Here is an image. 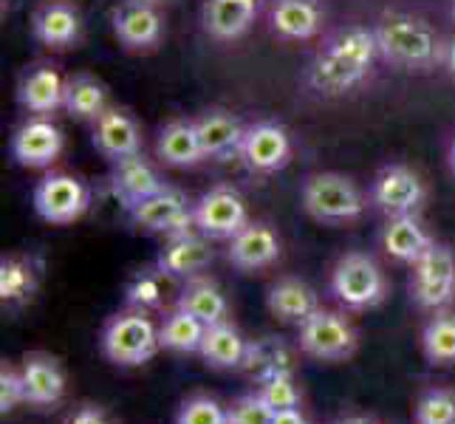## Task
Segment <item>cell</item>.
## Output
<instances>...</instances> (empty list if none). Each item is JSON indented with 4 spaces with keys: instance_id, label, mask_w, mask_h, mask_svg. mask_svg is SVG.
Here are the masks:
<instances>
[{
    "instance_id": "cell-1",
    "label": "cell",
    "mask_w": 455,
    "mask_h": 424,
    "mask_svg": "<svg viewBox=\"0 0 455 424\" xmlns=\"http://www.w3.org/2000/svg\"><path fill=\"white\" fill-rule=\"evenodd\" d=\"M376 57H379V43H376L373 28L368 26L337 28L308 62L306 83L311 91L323 93V97H339V93L365 83Z\"/></svg>"
},
{
    "instance_id": "cell-2",
    "label": "cell",
    "mask_w": 455,
    "mask_h": 424,
    "mask_svg": "<svg viewBox=\"0 0 455 424\" xmlns=\"http://www.w3.org/2000/svg\"><path fill=\"white\" fill-rule=\"evenodd\" d=\"M376 43H379V57L394 62V66L411 71H427L438 62L447 60V45L435 35L433 26L416 14L407 12H387L373 26Z\"/></svg>"
},
{
    "instance_id": "cell-3",
    "label": "cell",
    "mask_w": 455,
    "mask_h": 424,
    "mask_svg": "<svg viewBox=\"0 0 455 424\" xmlns=\"http://www.w3.org/2000/svg\"><path fill=\"white\" fill-rule=\"evenodd\" d=\"M303 210L317 224H351L359 221L368 210L371 196L359 190V184L342 172H311L300 190Z\"/></svg>"
},
{
    "instance_id": "cell-4",
    "label": "cell",
    "mask_w": 455,
    "mask_h": 424,
    "mask_svg": "<svg viewBox=\"0 0 455 424\" xmlns=\"http://www.w3.org/2000/svg\"><path fill=\"white\" fill-rule=\"evenodd\" d=\"M100 348L108 363L119 368H139L162 351L159 328L148 311L124 308L105 323Z\"/></svg>"
},
{
    "instance_id": "cell-5",
    "label": "cell",
    "mask_w": 455,
    "mask_h": 424,
    "mask_svg": "<svg viewBox=\"0 0 455 424\" xmlns=\"http://www.w3.org/2000/svg\"><path fill=\"white\" fill-rule=\"evenodd\" d=\"M387 277L382 266L365 252H345L331 269V294L348 311H368L387 300Z\"/></svg>"
},
{
    "instance_id": "cell-6",
    "label": "cell",
    "mask_w": 455,
    "mask_h": 424,
    "mask_svg": "<svg viewBox=\"0 0 455 424\" xmlns=\"http://www.w3.org/2000/svg\"><path fill=\"white\" fill-rule=\"evenodd\" d=\"M297 345L317 363H348L359 351V334L345 314L320 308L297 325Z\"/></svg>"
},
{
    "instance_id": "cell-7",
    "label": "cell",
    "mask_w": 455,
    "mask_h": 424,
    "mask_svg": "<svg viewBox=\"0 0 455 424\" xmlns=\"http://www.w3.org/2000/svg\"><path fill=\"white\" fill-rule=\"evenodd\" d=\"M35 212L45 224L68 227L88 212L91 207V190L80 176L71 172H49L35 187Z\"/></svg>"
},
{
    "instance_id": "cell-8",
    "label": "cell",
    "mask_w": 455,
    "mask_h": 424,
    "mask_svg": "<svg viewBox=\"0 0 455 424\" xmlns=\"http://www.w3.org/2000/svg\"><path fill=\"white\" fill-rule=\"evenodd\" d=\"M411 297L427 311H442L455 300V255L447 244H433L413 263Z\"/></svg>"
},
{
    "instance_id": "cell-9",
    "label": "cell",
    "mask_w": 455,
    "mask_h": 424,
    "mask_svg": "<svg viewBox=\"0 0 455 424\" xmlns=\"http://www.w3.org/2000/svg\"><path fill=\"white\" fill-rule=\"evenodd\" d=\"M196 229L210 241H232L246 224L249 210L243 196L229 184H215L193 204Z\"/></svg>"
},
{
    "instance_id": "cell-10",
    "label": "cell",
    "mask_w": 455,
    "mask_h": 424,
    "mask_svg": "<svg viewBox=\"0 0 455 424\" xmlns=\"http://www.w3.org/2000/svg\"><path fill=\"white\" fill-rule=\"evenodd\" d=\"M427 201V187L416 170L404 164H387L376 172L371 184V204L387 218L416 215Z\"/></svg>"
},
{
    "instance_id": "cell-11",
    "label": "cell",
    "mask_w": 455,
    "mask_h": 424,
    "mask_svg": "<svg viewBox=\"0 0 455 424\" xmlns=\"http://www.w3.org/2000/svg\"><path fill=\"white\" fill-rule=\"evenodd\" d=\"M131 221L145 229L164 235V238H176V235L193 232L196 229V215H193V204L179 187H164L148 201H142L139 207L131 210Z\"/></svg>"
},
{
    "instance_id": "cell-12",
    "label": "cell",
    "mask_w": 455,
    "mask_h": 424,
    "mask_svg": "<svg viewBox=\"0 0 455 424\" xmlns=\"http://www.w3.org/2000/svg\"><path fill=\"white\" fill-rule=\"evenodd\" d=\"M249 172L269 176V172L283 170L291 162V136L283 124L277 122H255L246 128L241 156Z\"/></svg>"
},
{
    "instance_id": "cell-13",
    "label": "cell",
    "mask_w": 455,
    "mask_h": 424,
    "mask_svg": "<svg viewBox=\"0 0 455 424\" xmlns=\"http://www.w3.org/2000/svg\"><path fill=\"white\" fill-rule=\"evenodd\" d=\"M62 148L66 136L52 122V116H28L18 131L12 133V156L20 167L28 170H45L52 167Z\"/></svg>"
},
{
    "instance_id": "cell-14",
    "label": "cell",
    "mask_w": 455,
    "mask_h": 424,
    "mask_svg": "<svg viewBox=\"0 0 455 424\" xmlns=\"http://www.w3.org/2000/svg\"><path fill=\"white\" fill-rule=\"evenodd\" d=\"M111 26L119 45L128 52H153L164 37L162 9L139 0H119L111 14Z\"/></svg>"
},
{
    "instance_id": "cell-15",
    "label": "cell",
    "mask_w": 455,
    "mask_h": 424,
    "mask_svg": "<svg viewBox=\"0 0 455 424\" xmlns=\"http://www.w3.org/2000/svg\"><path fill=\"white\" fill-rule=\"evenodd\" d=\"M31 35L52 52L74 49L83 37V12L74 0H43L31 14Z\"/></svg>"
},
{
    "instance_id": "cell-16",
    "label": "cell",
    "mask_w": 455,
    "mask_h": 424,
    "mask_svg": "<svg viewBox=\"0 0 455 424\" xmlns=\"http://www.w3.org/2000/svg\"><path fill=\"white\" fill-rule=\"evenodd\" d=\"M108 184H111L114 198L128 212L167 187V181L162 179V172L156 170V164L150 159H145V153L114 162L111 176H108Z\"/></svg>"
},
{
    "instance_id": "cell-17",
    "label": "cell",
    "mask_w": 455,
    "mask_h": 424,
    "mask_svg": "<svg viewBox=\"0 0 455 424\" xmlns=\"http://www.w3.org/2000/svg\"><path fill=\"white\" fill-rule=\"evenodd\" d=\"M283 252V244H280V235L263 221H249L235 238L229 241L227 258L238 272L252 275L263 272L275 266Z\"/></svg>"
},
{
    "instance_id": "cell-18",
    "label": "cell",
    "mask_w": 455,
    "mask_h": 424,
    "mask_svg": "<svg viewBox=\"0 0 455 424\" xmlns=\"http://www.w3.org/2000/svg\"><path fill=\"white\" fill-rule=\"evenodd\" d=\"M215 260V249L210 244L207 235H201L198 229L167 238L162 246L159 258H156V269L164 277H184L190 280L196 275H204Z\"/></svg>"
},
{
    "instance_id": "cell-19",
    "label": "cell",
    "mask_w": 455,
    "mask_h": 424,
    "mask_svg": "<svg viewBox=\"0 0 455 424\" xmlns=\"http://www.w3.org/2000/svg\"><path fill=\"white\" fill-rule=\"evenodd\" d=\"M93 148H97L108 162L128 159V156L142 153V128L131 111L119 105H108V111L93 122Z\"/></svg>"
},
{
    "instance_id": "cell-20",
    "label": "cell",
    "mask_w": 455,
    "mask_h": 424,
    "mask_svg": "<svg viewBox=\"0 0 455 424\" xmlns=\"http://www.w3.org/2000/svg\"><path fill=\"white\" fill-rule=\"evenodd\" d=\"M20 373L26 382V402L35 407H54L66 399V368L57 356L45 351H28L20 363Z\"/></svg>"
},
{
    "instance_id": "cell-21",
    "label": "cell",
    "mask_w": 455,
    "mask_h": 424,
    "mask_svg": "<svg viewBox=\"0 0 455 424\" xmlns=\"http://www.w3.org/2000/svg\"><path fill=\"white\" fill-rule=\"evenodd\" d=\"M18 102L28 116H52L66 102V80L49 62L28 66L18 83Z\"/></svg>"
},
{
    "instance_id": "cell-22",
    "label": "cell",
    "mask_w": 455,
    "mask_h": 424,
    "mask_svg": "<svg viewBox=\"0 0 455 424\" xmlns=\"http://www.w3.org/2000/svg\"><path fill=\"white\" fill-rule=\"evenodd\" d=\"M196 128L204 145V156H207L210 162H229L235 156H241L246 128L232 111L210 108V111L196 116Z\"/></svg>"
},
{
    "instance_id": "cell-23",
    "label": "cell",
    "mask_w": 455,
    "mask_h": 424,
    "mask_svg": "<svg viewBox=\"0 0 455 424\" xmlns=\"http://www.w3.org/2000/svg\"><path fill=\"white\" fill-rule=\"evenodd\" d=\"M260 14V0H204L201 23L212 40L232 43L241 40L255 26Z\"/></svg>"
},
{
    "instance_id": "cell-24",
    "label": "cell",
    "mask_w": 455,
    "mask_h": 424,
    "mask_svg": "<svg viewBox=\"0 0 455 424\" xmlns=\"http://www.w3.org/2000/svg\"><path fill=\"white\" fill-rule=\"evenodd\" d=\"M269 23L283 40H311L325 26V9L320 0H272Z\"/></svg>"
},
{
    "instance_id": "cell-25",
    "label": "cell",
    "mask_w": 455,
    "mask_h": 424,
    "mask_svg": "<svg viewBox=\"0 0 455 424\" xmlns=\"http://www.w3.org/2000/svg\"><path fill=\"white\" fill-rule=\"evenodd\" d=\"M266 308L277 320L286 325H303L314 311H320V294L311 289L300 277H280L269 286L266 294Z\"/></svg>"
},
{
    "instance_id": "cell-26",
    "label": "cell",
    "mask_w": 455,
    "mask_h": 424,
    "mask_svg": "<svg viewBox=\"0 0 455 424\" xmlns=\"http://www.w3.org/2000/svg\"><path fill=\"white\" fill-rule=\"evenodd\" d=\"M43 260L37 255H6L0 260V303L23 308L40 289Z\"/></svg>"
},
{
    "instance_id": "cell-27",
    "label": "cell",
    "mask_w": 455,
    "mask_h": 424,
    "mask_svg": "<svg viewBox=\"0 0 455 424\" xmlns=\"http://www.w3.org/2000/svg\"><path fill=\"white\" fill-rule=\"evenodd\" d=\"M433 235L427 227L419 221V215H396L387 218V224L382 227V249L387 258H394L399 263H416L421 255L433 246Z\"/></svg>"
},
{
    "instance_id": "cell-28",
    "label": "cell",
    "mask_w": 455,
    "mask_h": 424,
    "mask_svg": "<svg viewBox=\"0 0 455 424\" xmlns=\"http://www.w3.org/2000/svg\"><path fill=\"white\" fill-rule=\"evenodd\" d=\"M156 156L170 167H198L207 162L196 119H172L159 131Z\"/></svg>"
},
{
    "instance_id": "cell-29",
    "label": "cell",
    "mask_w": 455,
    "mask_h": 424,
    "mask_svg": "<svg viewBox=\"0 0 455 424\" xmlns=\"http://www.w3.org/2000/svg\"><path fill=\"white\" fill-rule=\"evenodd\" d=\"M201 359L215 371H235L243 368L246 354H249V340L241 334V328L224 320L207 325V334L201 342Z\"/></svg>"
},
{
    "instance_id": "cell-30",
    "label": "cell",
    "mask_w": 455,
    "mask_h": 424,
    "mask_svg": "<svg viewBox=\"0 0 455 424\" xmlns=\"http://www.w3.org/2000/svg\"><path fill=\"white\" fill-rule=\"evenodd\" d=\"M176 308L193 314V317H198L204 325H215V323L229 320L227 294L207 275H196L190 280H184L181 294H179V300H176Z\"/></svg>"
},
{
    "instance_id": "cell-31",
    "label": "cell",
    "mask_w": 455,
    "mask_h": 424,
    "mask_svg": "<svg viewBox=\"0 0 455 424\" xmlns=\"http://www.w3.org/2000/svg\"><path fill=\"white\" fill-rule=\"evenodd\" d=\"M62 111L71 119L97 122L108 111V88L91 74H74L66 80V102Z\"/></svg>"
},
{
    "instance_id": "cell-32",
    "label": "cell",
    "mask_w": 455,
    "mask_h": 424,
    "mask_svg": "<svg viewBox=\"0 0 455 424\" xmlns=\"http://www.w3.org/2000/svg\"><path fill=\"white\" fill-rule=\"evenodd\" d=\"M204 334H207V325L181 308H172L164 317V323L159 325L162 351H170V354H198Z\"/></svg>"
},
{
    "instance_id": "cell-33",
    "label": "cell",
    "mask_w": 455,
    "mask_h": 424,
    "mask_svg": "<svg viewBox=\"0 0 455 424\" xmlns=\"http://www.w3.org/2000/svg\"><path fill=\"white\" fill-rule=\"evenodd\" d=\"M421 351L430 365H455V311H438L421 332Z\"/></svg>"
},
{
    "instance_id": "cell-34",
    "label": "cell",
    "mask_w": 455,
    "mask_h": 424,
    "mask_svg": "<svg viewBox=\"0 0 455 424\" xmlns=\"http://www.w3.org/2000/svg\"><path fill=\"white\" fill-rule=\"evenodd\" d=\"M413 419L416 424H455V388H427L416 402Z\"/></svg>"
},
{
    "instance_id": "cell-35",
    "label": "cell",
    "mask_w": 455,
    "mask_h": 424,
    "mask_svg": "<svg viewBox=\"0 0 455 424\" xmlns=\"http://www.w3.org/2000/svg\"><path fill=\"white\" fill-rule=\"evenodd\" d=\"M289 351H286V345L280 342V340H260V342H249V354H246V363L243 368L249 373H255L258 376V382L263 380V376H269V373H277V371H291L289 365Z\"/></svg>"
},
{
    "instance_id": "cell-36",
    "label": "cell",
    "mask_w": 455,
    "mask_h": 424,
    "mask_svg": "<svg viewBox=\"0 0 455 424\" xmlns=\"http://www.w3.org/2000/svg\"><path fill=\"white\" fill-rule=\"evenodd\" d=\"M162 272H139L128 289H124V306L136 308V311H159L164 306V289H162Z\"/></svg>"
},
{
    "instance_id": "cell-37",
    "label": "cell",
    "mask_w": 455,
    "mask_h": 424,
    "mask_svg": "<svg viewBox=\"0 0 455 424\" xmlns=\"http://www.w3.org/2000/svg\"><path fill=\"white\" fill-rule=\"evenodd\" d=\"M258 385H260L258 394L269 402L275 411H294V407L303 404V390H300V385H297L291 371L269 373V376H263Z\"/></svg>"
},
{
    "instance_id": "cell-38",
    "label": "cell",
    "mask_w": 455,
    "mask_h": 424,
    "mask_svg": "<svg viewBox=\"0 0 455 424\" xmlns=\"http://www.w3.org/2000/svg\"><path fill=\"white\" fill-rule=\"evenodd\" d=\"M272 419H275V407L258 390L235 399L232 407H227V424H272Z\"/></svg>"
},
{
    "instance_id": "cell-39",
    "label": "cell",
    "mask_w": 455,
    "mask_h": 424,
    "mask_svg": "<svg viewBox=\"0 0 455 424\" xmlns=\"http://www.w3.org/2000/svg\"><path fill=\"white\" fill-rule=\"evenodd\" d=\"M176 424H227V407L212 396H190L181 404Z\"/></svg>"
},
{
    "instance_id": "cell-40",
    "label": "cell",
    "mask_w": 455,
    "mask_h": 424,
    "mask_svg": "<svg viewBox=\"0 0 455 424\" xmlns=\"http://www.w3.org/2000/svg\"><path fill=\"white\" fill-rule=\"evenodd\" d=\"M20 404H26V382L18 365L4 359L0 365V413L12 416Z\"/></svg>"
},
{
    "instance_id": "cell-41",
    "label": "cell",
    "mask_w": 455,
    "mask_h": 424,
    "mask_svg": "<svg viewBox=\"0 0 455 424\" xmlns=\"http://www.w3.org/2000/svg\"><path fill=\"white\" fill-rule=\"evenodd\" d=\"M62 424H111V419H108L105 407L100 404H80L74 407Z\"/></svg>"
},
{
    "instance_id": "cell-42",
    "label": "cell",
    "mask_w": 455,
    "mask_h": 424,
    "mask_svg": "<svg viewBox=\"0 0 455 424\" xmlns=\"http://www.w3.org/2000/svg\"><path fill=\"white\" fill-rule=\"evenodd\" d=\"M272 424H308V421L300 413V407H294V411H275Z\"/></svg>"
},
{
    "instance_id": "cell-43",
    "label": "cell",
    "mask_w": 455,
    "mask_h": 424,
    "mask_svg": "<svg viewBox=\"0 0 455 424\" xmlns=\"http://www.w3.org/2000/svg\"><path fill=\"white\" fill-rule=\"evenodd\" d=\"M444 62H447V68H450V71L455 74V40H452V43L447 45V60H444Z\"/></svg>"
},
{
    "instance_id": "cell-44",
    "label": "cell",
    "mask_w": 455,
    "mask_h": 424,
    "mask_svg": "<svg viewBox=\"0 0 455 424\" xmlns=\"http://www.w3.org/2000/svg\"><path fill=\"white\" fill-rule=\"evenodd\" d=\"M337 424H373V421L365 419V416H348V419H339Z\"/></svg>"
},
{
    "instance_id": "cell-45",
    "label": "cell",
    "mask_w": 455,
    "mask_h": 424,
    "mask_svg": "<svg viewBox=\"0 0 455 424\" xmlns=\"http://www.w3.org/2000/svg\"><path fill=\"white\" fill-rule=\"evenodd\" d=\"M447 162H450V170L455 172V139H452V145H450V153H447Z\"/></svg>"
},
{
    "instance_id": "cell-46",
    "label": "cell",
    "mask_w": 455,
    "mask_h": 424,
    "mask_svg": "<svg viewBox=\"0 0 455 424\" xmlns=\"http://www.w3.org/2000/svg\"><path fill=\"white\" fill-rule=\"evenodd\" d=\"M139 4H150V6H167V4H172V0H139Z\"/></svg>"
},
{
    "instance_id": "cell-47",
    "label": "cell",
    "mask_w": 455,
    "mask_h": 424,
    "mask_svg": "<svg viewBox=\"0 0 455 424\" xmlns=\"http://www.w3.org/2000/svg\"><path fill=\"white\" fill-rule=\"evenodd\" d=\"M452 20H455V0H452Z\"/></svg>"
}]
</instances>
